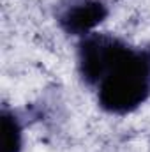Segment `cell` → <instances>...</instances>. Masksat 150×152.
<instances>
[{"label":"cell","instance_id":"cell-1","mask_svg":"<svg viewBox=\"0 0 150 152\" xmlns=\"http://www.w3.org/2000/svg\"><path fill=\"white\" fill-rule=\"evenodd\" d=\"M97 87L99 103L108 112L127 113L138 108L150 94V55L120 42Z\"/></svg>","mask_w":150,"mask_h":152},{"label":"cell","instance_id":"cell-2","mask_svg":"<svg viewBox=\"0 0 150 152\" xmlns=\"http://www.w3.org/2000/svg\"><path fill=\"white\" fill-rule=\"evenodd\" d=\"M106 16V7L97 0H73L60 14V23L67 32L87 34Z\"/></svg>","mask_w":150,"mask_h":152},{"label":"cell","instance_id":"cell-3","mask_svg":"<svg viewBox=\"0 0 150 152\" xmlns=\"http://www.w3.org/2000/svg\"><path fill=\"white\" fill-rule=\"evenodd\" d=\"M21 145V129L18 120L4 112L2 115V152H18Z\"/></svg>","mask_w":150,"mask_h":152}]
</instances>
